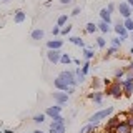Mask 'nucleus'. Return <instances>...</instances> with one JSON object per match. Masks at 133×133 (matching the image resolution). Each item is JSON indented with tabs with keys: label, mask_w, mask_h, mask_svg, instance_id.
I'll return each instance as SVG.
<instances>
[{
	"label": "nucleus",
	"mask_w": 133,
	"mask_h": 133,
	"mask_svg": "<svg viewBox=\"0 0 133 133\" xmlns=\"http://www.w3.org/2000/svg\"><path fill=\"white\" fill-rule=\"evenodd\" d=\"M111 113H113V107H108V108H103V110H98L97 113H93L88 118V123H93V125H97L100 120H103V118H108Z\"/></svg>",
	"instance_id": "nucleus-1"
},
{
	"label": "nucleus",
	"mask_w": 133,
	"mask_h": 133,
	"mask_svg": "<svg viewBox=\"0 0 133 133\" xmlns=\"http://www.w3.org/2000/svg\"><path fill=\"white\" fill-rule=\"evenodd\" d=\"M122 85H120V82H113L110 83V85L107 87V97H115V98H120L122 97Z\"/></svg>",
	"instance_id": "nucleus-2"
},
{
	"label": "nucleus",
	"mask_w": 133,
	"mask_h": 133,
	"mask_svg": "<svg viewBox=\"0 0 133 133\" xmlns=\"http://www.w3.org/2000/svg\"><path fill=\"white\" fill-rule=\"evenodd\" d=\"M120 85H122V91L125 95H130L133 93V75H128V77H125L122 82H120Z\"/></svg>",
	"instance_id": "nucleus-3"
},
{
	"label": "nucleus",
	"mask_w": 133,
	"mask_h": 133,
	"mask_svg": "<svg viewBox=\"0 0 133 133\" xmlns=\"http://www.w3.org/2000/svg\"><path fill=\"white\" fill-rule=\"evenodd\" d=\"M58 77H60L62 80H65L70 87H77V85H78L77 77H75V72H72V70H63V72L58 75Z\"/></svg>",
	"instance_id": "nucleus-4"
},
{
	"label": "nucleus",
	"mask_w": 133,
	"mask_h": 133,
	"mask_svg": "<svg viewBox=\"0 0 133 133\" xmlns=\"http://www.w3.org/2000/svg\"><path fill=\"white\" fill-rule=\"evenodd\" d=\"M118 12H120V15H122L123 18H130L131 14H133V8L128 5L127 2H120L118 3Z\"/></svg>",
	"instance_id": "nucleus-5"
},
{
	"label": "nucleus",
	"mask_w": 133,
	"mask_h": 133,
	"mask_svg": "<svg viewBox=\"0 0 133 133\" xmlns=\"http://www.w3.org/2000/svg\"><path fill=\"white\" fill-rule=\"evenodd\" d=\"M68 98H70V95H66L65 91H60V90L53 91V100H55L58 105H65V103H68Z\"/></svg>",
	"instance_id": "nucleus-6"
},
{
	"label": "nucleus",
	"mask_w": 133,
	"mask_h": 133,
	"mask_svg": "<svg viewBox=\"0 0 133 133\" xmlns=\"http://www.w3.org/2000/svg\"><path fill=\"white\" fill-rule=\"evenodd\" d=\"M60 57H62V52H60V50H50L48 48V52H47L48 62H52L53 65H55V63H60Z\"/></svg>",
	"instance_id": "nucleus-7"
},
{
	"label": "nucleus",
	"mask_w": 133,
	"mask_h": 133,
	"mask_svg": "<svg viewBox=\"0 0 133 133\" xmlns=\"http://www.w3.org/2000/svg\"><path fill=\"white\" fill-rule=\"evenodd\" d=\"M113 30L116 32V35H118V37H120L122 40H127V38H128V35H130V32H128L127 28L123 27V23H116Z\"/></svg>",
	"instance_id": "nucleus-8"
},
{
	"label": "nucleus",
	"mask_w": 133,
	"mask_h": 133,
	"mask_svg": "<svg viewBox=\"0 0 133 133\" xmlns=\"http://www.w3.org/2000/svg\"><path fill=\"white\" fill-rule=\"evenodd\" d=\"M53 85H55V88H57V90L65 91V93H66V91H68V88H70V85H68V83H66L65 80H62L60 77H57L55 80H53Z\"/></svg>",
	"instance_id": "nucleus-9"
},
{
	"label": "nucleus",
	"mask_w": 133,
	"mask_h": 133,
	"mask_svg": "<svg viewBox=\"0 0 133 133\" xmlns=\"http://www.w3.org/2000/svg\"><path fill=\"white\" fill-rule=\"evenodd\" d=\"M111 131L113 133H131V127L127 122H123V123H118Z\"/></svg>",
	"instance_id": "nucleus-10"
},
{
	"label": "nucleus",
	"mask_w": 133,
	"mask_h": 133,
	"mask_svg": "<svg viewBox=\"0 0 133 133\" xmlns=\"http://www.w3.org/2000/svg\"><path fill=\"white\" fill-rule=\"evenodd\" d=\"M88 98H90L93 103H98V105H102L103 98H105V93H103V91H93V93L88 95Z\"/></svg>",
	"instance_id": "nucleus-11"
},
{
	"label": "nucleus",
	"mask_w": 133,
	"mask_h": 133,
	"mask_svg": "<svg viewBox=\"0 0 133 133\" xmlns=\"http://www.w3.org/2000/svg\"><path fill=\"white\" fill-rule=\"evenodd\" d=\"M60 113H62V105H58V103H57L55 107H48L47 110H45V115L52 116V118H53V116H57V115H60Z\"/></svg>",
	"instance_id": "nucleus-12"
},
{
	"label": "nucleus",
	"mask_w": 133,
	"mask_h": 133,
	"mask_svg": "<svg viewBox=\"0 0 133 133\" xmlns=\"http://www.w3.org/2000/svg\"><path fill=\"white\" fill-rule=\"evenodd\" d=\"M47 47L50 50H60L62 47H63V40H48Z\"/></svg>",
	"instance_id": "nucleus-13"
},
{
	"label": "nucleus",
	"mask_w": 133,
	"mask_h": 133,
	"mask_svg": "<svg viewBox=\"0 0 133 133\" xmlns=\"http://www.w3.org/2000/svg\"><path fill=\"white\" fill-rule=\"evenodd\" d=\"M65 125H62V123H55V122H52L50 123V131H55V133H65Z\"/></svg>",
	"instance_id": "nucleus-14"
},
{
	"label": "nucleus",
	"mask_w": 133,
	"mask_h": 133,
	"mask_svg": "<svg viewBox=\"0 0 133 133\" xmlns=\"http://www.w3.org/2000/svg\"><path fill=\"white\" fill-rule=\"evenodd\" d=\"M25 20H27V14H25L23 10H17L15 12V17H14V22L15 23H23Z\"/></svg>",
	"instance_id": "nucleus-15"
},
{
	"label": "nucleus",
	"mask_w": 133,
	"mask_h": 133,
	"mask_svg": "<svg viewBox=\"0 0 133 133\" xmlns=\"http://www.w3.org/2000/svg\"><path fill=\"white\" fill-rule=\"evenodd\" d=\"M100 18L107 23H111V14L108 12V8H102V10H100Z\"/></svg>",
	"instance_id": "nucleus-16"
},
{
	"label": "nucleus",
	"mask_w": 133,
	"mask_h": 133,
	"mask_svg": "<svg viewBox=\"0 0 133 133\" xmlns=\"http://www.w3.org/2000/svg\"><path fill=\"white\" fill-rule=\"evenodd\" d=\"M45 37V32L42 30V28H35V30H32V38L33 40H43Z\"/></svg>",
	"instance_id": "nucleus-17"
},
{
	"label": "nucleus",
	"mask_w": 133,
	"mask_h": 133,
	"mask_svg": "<svg viewBox=\"0 0 133 133\" xmlns=\"http://www.w3.org/2000/svg\"><path fill=\"white\" fill-rule=\"evenodd\" d=\"M97 27H98V30H100V32H103V33H108V32L111 30V28H110V23L103 22V20H100V23L97 25Z\"/></svg>",
	"instance_id": "nucleus-18"
},
{
	"label": "nucleus",
	"mask_w": 133,
	"mask_h": 133,
	"mask_svg": "<svg viewBox=\"0 0 133 133\" xmlns=\"http://www.w3.org/2000/svg\"><path fill=\"white\" fill-rule=\"evenodd\" d=\"M70 42H72V43L73 45H78V47H85V42H83V38H82V37H70V38H68Z\"/></svg>",
	"instance_id": "nucleus-19"
},
{
	"label": "nucleus",
	"mask_w": 133,
	"mask_h": 133,
	"mask_svg": "<svg viewBox=\"0 0 133 133\" xmlns=\"http://www.w3.org/2000/svg\"><path fill=\"white\" fill-rule=\"evenodd\" d=\"M66 22H68V15H66V14H63V15H60V17H58V18H57V25H58V27H65V25H66Z\"/></svg>",
	"instance_id": "nucleus-20"
},
{
	"label": "nucleus",
	"mask_w": 133,
	"mask_h": 133,
	"mask_svg": "<svg viewBox=\"0 0 133 133\" xmlns=\"http://www.w3.org/2000/svg\"><path fill=\"white\" fill-rule=\"evenodd\" d=\"M98 30V27H97V23H93V22H88L85 25V32L87 33H95Z\"/></svg>",
	"instance_id": "nucleus-21"
},
{
	"label": "nucleus",
	"mask_w": 133,
	"mask_h": 133,
	"mask_svg": "<svg viewBox=\"0 0 133 133\" xmlns=\"http://www.w3.org/2000/svg\"><path fill=\"white\" fill-rule=\"evenodd\" d=\"M93 57H95L93 48H88V47H87L85 50H83V58H85V60H91Z\"/></svg>",
	"instance_id": "nucleus-22"
},
{
	"label": "nucleus",
	"mask_w": 133,
	"mask_h": 133,
	"mask_svg": "<svg viewBox=\"0 0 133 133\" xmlns=\"http://www.w3.org/2000/svg\"><path fill=\"white\" fill-rule=\"evenodd\" d=\"M75 77H77V82H78V83H83V82H85V77H87V75H83V73H82V68L78 66V68L75 70Z\"/></svg>",
	"instance_id": "nucleus-23"
},
{
	"label": "nucleus",
	"mask_w": 133,
	"mask_h": 133,
	"mask_svg": "<svg viewBox=\"0 0 133 133\" xmlns=\"http://www.w3.org/2000/svg\"><path fill=\"white\" fill-rule=\"evenodd\" d=\"M123 27L127 28L128 32H133V18L130 17V18H125V22H123Z\"/></svg>",
	"instance_id": "nucleus-24"
},
{
	"label": "nucleus",
	"mask_w": 133,
	"mask_h": 133,
	"mask_svg": "<svg viewBox=\"0 0 133 133\" xmlns=\"http://www.w3.org/2000/svg\"><path fill=\"white\" fill-rule=\"evenodd\" d=\"M95 127H97V125H93V123H88L87 127H83L82 130H80V133H91V131H95Z\"/></svg>",
	"instance_id": "nucleus-25"
},
{
	"label": "nucleus",
	"mask_w": 133,
	"mask_h": 133,
	"mask_svg": "<svg viewBox=\"0 0 133 133\" xmlns=\"http://www.w3.org/2000/svg\"><path fill=\"white\" fill-rule=\"evenodd\" d=\"M70 62H72V57H70L68 53H62V57H60V63H63V65H68Z\"/></svg>",
	"instance_id": "nucleus-26"
},
{
	"label": "nucleus",
	"mask_w": 133,
	"mask_h": 133,
	"mask_svg": "<svg viewBox=\"0 0 133 133\" xmlns=\"http://www.w3.org/2000/svg\"><path fill=\"white\" fill-rule=\"evenodd\" d=\"M70 32H72V25H68V23H66L65 27L60 28V35H68Z\"/></svg>",
	"instance_id": "nucleus-27"
},
{
	"label": "nucleus",
	"mask_w": 133,
	"mask_h": 133,
	"mask_svg": "<svg viewBox=\"0 0 133 133\" xmlns=\"http://www.w3.org/2000/svg\"><path fill=\"white\" fill-rule=\"evenodd\" d=\"M88 72H90V60H87L85 63L82 65V73H83V75H87Z\"/></svg>",
	"instance_id": "nucleus-28"
},
{
	"label": "nucleus",
	"mask_w": 133,
	"mask_h": 133,
	"mask_svg": "<svg viewBox=\"0 0 133 133\" xmlns=\"http://www.w3.org/2000/svg\"><path fill=\"white\" fill-rule=\"evenodd\" d=\"M45 116H47L45 113H38V115H35V116H33V122H35V123H42V122L45 120Z\"/></svg>",
	"instance_id": "nucleus-29"
},
{
	"label": "nucleus",
	"mask_w": 133,
	"mask_h": 133,
	"mask_svg": "<svg viewBox=\"0 0 133 133\" xmlns=\"http://www.w3.org/2000/svg\"><path fill=\"white\" fill-rule=\"evenodd\" d=\"M122 42H123V40L120 38V37H115V38H111V45H113V47H118V48H120V47H122Z\"/></svg>",
	"instance_id": "nucleus-30"
},
{
	"label": "nucleus",
	"mask_w": 133,
	"mask_h": 133,
	"mask_svg": "<svg viewBox=\"0 0 133 133\" xmlns=\"http://www.w3.org/2000/svg\"><path fill=\"white\" fill-rule=\"evenodd\" d=\"M97 45H98V48H105L107 40L103 38V37H98V38H97Z\"/></svg>",
	"instance_id": "nucleus-31"
},
{
	"label": "nucleus",
	"mask_w": 133,
	"mask_h": 133,
	"mask_svg": "<svg viewBox=\"0 0 133 133\" xmlns=\"http://www.w3.org/2000/svg\"><path fill=\"white\" fill-rule=\"evenodd\" d=\"M52 120H53L55 123H62V125H65V118L62 116V113H60V115H57V116H53Z\"/></svg>",
	"instance_id": "nucleus-32"
},
{
	"label": "nucleus",
	"mask_w": 133,
	"mask_h": 133,
	"mask_svg": "<svg viewBox=\"0 0 133 133\" xmlns=\"http://www.w3.org/2000/svg\"><path fill=\"white\" fill-rule=\"evenodd\" d=\"M125 75V68H120V70H116L115 72V80H120V78H122Z\"/></svg>",
	"instance_id": "nucleus-33"
},
{
	"label": "nucleus",
	"mask_w": 133,
	"mask_h": 133,
	"mask_svg": "<svg viewBox=\"0 0 133 133\" xmlns=\"http://www.w3.org/2000/svg\"><path fill=\"white\" fill-rule=\"evenodd\" d=\"M116 52H118V47H113V45H111V47L108 48V52H107V57H110V55H115Z\"/></svg>",
	"instance_id": "nucleus-34"
},
{
	"label": "nucleus",
	"mask_w": 133,
	"mask_h": 133,
	"mask_svg": "<svg viewBox=\"0 0 133 133\" xmlns=\"http://www.w3.org/2000/svg\"><path fill=\"white\" fill-rule=\"evenodd\" d=\"M80 14H82V8L80 7H75L73 12H72V15H80Z\"/></svg>",
	"instance_id": "nucleus-35"
},
{
	"label": "nucleus",
	"mask_w": 133,
	"mask_h": 133,
	"mask_svg": "<svg viewBox=\"0 0 133 133\" xmlns=\"http://www.w3.org/2000/svg\"><path fill=\"white\" fill-rule=\"evenodd\" d=\"M52 33H53V35H60V27H58V25H57V27H53L52 28Z\"/></svg>",
	"instance_id": "nucleus-36"
},
{
	"label": "nucleus",
	"mask_w": 133,
	"mask_h": 133,
	"mask_svg": "<svg viewBox=\"0 0 133 133\" xmlns=\"http://www.w3.org/2000/svg\"><path fill=\"white\" fill-rule=\"evenodd\" d=\"M107 8H108V12H110V14H111V12L115 10V3H111V2H110V3H108V5H107Z\"/></svg>",
	"instance_id": "nucleus-37"
},
{
	"label": "nucleus",
	"mask_w": 133,
	"mask_h": 133,
	"mask_svg": "<svg viewBox=\"0 0 133 133\" xmlns=\"http://www.w3.org/2000/svg\"><path fill=\"white\" fill-rule=\"evenodd\" d=\"M72 2H73V0H60L62 5H68V3H72Z\"/></svg>",
	"instance_id": "nucleus-38"
},
{
	"label": "nucleus",
	"mask_w": 133,
	"mask_h": 133,
	"mask_svg": "<svg viewBox=\"0 0 133 133\" xmlns=\"http://www.w3.org/2000/svg\"><path fill=\"white\" fill-rule=\"evenodd\" d=\"M127 70H128V72H130V75H133V62H131L130 65H128V68H127Z\"/></svg>",
	"instance_id": "nucleus-39"
},
{
	"label": "nucleus",
	"mask_w": 133,
	"mask_h": 133,
	"mask_svg": "<svg viewBox=\"0 0 133 133\" xmlns=\"http://www.w3.org/2000/svg\"><path fill=\"white\" fill-rule=\"evenodd\" d=\"M127 123L130 125V127H133V116H128V120H127Z\"/></svg>",
	"instance_id": "nucleus-40"
},
{
	"label": "nucleus",
	"mask_w": 133,
	"mask_h": 133,
	"mask_svg": "<svg viewBox=\"0 0 133 133\" xmlns=\"http://www.w3.org/2000/svg\"><path fill=\"white\" fill-rule=\"evenodd\" d=\"M73 63L78 65V66H82V63H80V60H78V58H73Z\"/></svg>",
	"instance_id": "nucleus-41"
},
{
	"label": "nucleus",
	"mask_w": 133,
	"mask_h": 133,
	"mask_svg": "<svg viewBox=\"0 0 133 133\" xmlns=\"http://www.w3.org/2000/svg\"><path fill=\"white\" fill-rule=\"evenodd\" d=\"M127 3H128L130 7H133V0H127Z\"/></svg>",
	"instance_id": "nucleus-42"
},
{
	"label": "nucleus",
	"mask_w": 133,
	"mask_h": 133,
	"mask_svg": "<svg viewBox=\"0 0 133 133\" xmlns=\"http://www.w3.org/2000/svg\"><path fill=\"white\" fill-rule=\"evenodd\" d=\"M128 113H130V115H133V105L130 107V110H128Z\"/></svg>",
	"instance_id": "nucleus-43"
},
{
	"label": "nucleus",
	"mask_w": 133,
	"mask_h": 133,
	"mask_svg": "<svg viewBox=\"0 0 133 133\" xmlns=\"http://www.w3.org/2000/svg\"><path fill=\"white\" fill-rule=\"evenodd\" d=\"M3 133H14V131H12V130H5V131H3Z\"/></svg>",
	"instance_id": "nucleus-44"
},
{
	"label": "nucleus",
	"mask_w": 133,
	"mask_h": 133,
	"mask_svg": "<svg viewBox=\"0 0 133 133\" xmlns=\"http://www.w3.org/2000/svg\"><path fill=\"white\" fill-rule=\"evenodd\" d=\"M130 55H133V47H131V48H130Z\"/></svg>",
	"instance_id": "nucleus-45"
},
{
	"label": "nucleus",
	"mask_w": 133,
	"mask_h": 133,
	"mask_svg": "<svg viewBox=\"0 0 133 133\" xmlns=\"http://www.w3.org/2000/svg\"><path fill=\"white\" fill-rule=\"evenodd\" d=\"M33 133H43V131H40V130H35V131H33Z\"/></svg>",
	"instance_id": "nucleus-46"
},
{
	"label": "nucleus",
	"mask_w": 133,
	"mask_h": 133,
	"mask_svg": "<svg viewBox=\"0 0 133 133\" xmlns=\"http://www.w3.org/2000/svg\"><path fill=\"white\" fill-rule=\"evenodd\" d=\"M2 2H10V0H2Z\"/></svg>",
	"instance_id": "nucleus-47"
},
{
	"label": "nucleus",
	"mask_w": 133,
	"mask_h": 133,
	"mask_svg": "<svg viewBox=\"0 0 133 133\" xmlns=\"http://www.w3.org/2000/svg\"><path fill=\"white\" fill-rule=\"evenodd\" d=\"M131 40H133V32H131Z\"/></svg>",
	"instance_id": "nucleus-48"
},
{
	"label": "nucleus",
	"mask_w": 133,
	"mask_h": 133,
	"mask_svg": "<svg viewBox=\"0 0 133 133\" xmlns=\"http://www.w3.org/2000/svg\"><path fill=\"white\" fill-rule=\"evenodd\" d=\"M50 133H55V131H50Z\"/></svg>",
	"instance_id": "nucleus-49"
},
{
	"label": "nucleus",
	"mask_w": 133,
	"mask_h": 133,
	"mask_svg": "<svg viewBox=\"0 0 133 133\" xmlns=\"http://www.w3.org/2000/svg\"><path fill=\"white\" fill-rule=\"evenodd\" d=\"M110 133H113V131H110Z\"/></svg>",
	"instance_id": "nucleus-50"
},
{
	"label": "nucleus",
	"mask_w": 133,
	"mask_h": 133,
	"mask_svg": "<svg viewBox=\"0 0 133 133\" xmlns=\"http://www.w3.org/2000/svg\"><path fill=\"white\" fill-rule=\"evenodd\" d=\"M0 133H2V131H0Z\"/></svg>",
	"instance_id": "nucleus-51"
},
{
	"label": "nucleus",
	"mask_w": 133,
	"mask_h": 133,
	"mask_svg": "<svg viewBox=\"0 0 133 133\" xmlns=\"http://www.w3.org/2000/svg\"><path fill=\"white\" fill-rule=\"evenodd\" d=\"M105 133H107V131H105Z\"/></svg>",
	"instance_id": "nucleus-52"
},
{
	"label": "nucleus",
	"mask_w": 133,
	"mask_h": 133,
	"mask_svg": "<svg viewBox=\"0 0 133 133\" xmlns=\"http://www.w3.org/2000/svg\"><path fill=\"white\" fill-rule=\"evenodd\" d=\"M131 57H133V55H131Z\"/></svg>",
	"instance_id": "nucleus-53"
}]
</instances>
